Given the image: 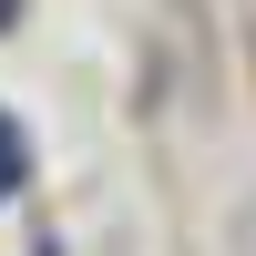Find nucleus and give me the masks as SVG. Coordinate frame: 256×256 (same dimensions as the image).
Wrapping results in <instances>:
<instances>
[{
	"label": "nucleus",
	"mask_w": 256,
	"mask_h": 256,
	"mask_svg": "<svg viewBox=\"0 0 256 256\" xmlns=\"http://www.w3.org/2000/svg\"><path fill=\"white\" fill-rule=\"evenodd\" d=\"M10 184H20V154H10V134H0V195H10Z\"/></svg>",
	"instance_id": "nucleus-1"
}]
</instances>
